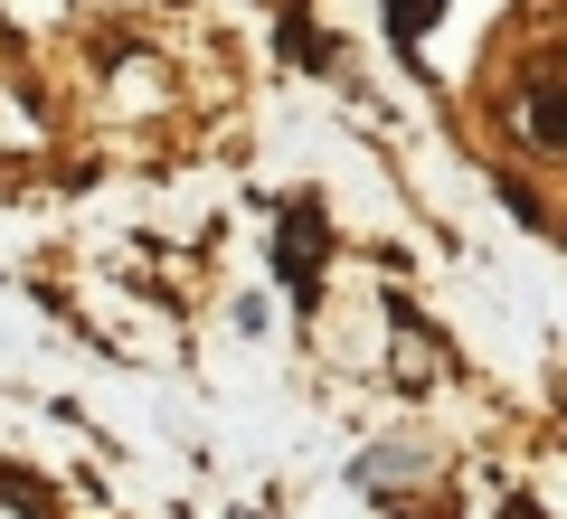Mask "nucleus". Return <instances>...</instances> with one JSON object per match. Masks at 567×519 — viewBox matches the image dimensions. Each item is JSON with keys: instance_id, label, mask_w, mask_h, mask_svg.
<instances>
[{"instance_id": "nucleus-2", "label": "nucleus", "mask_w": 567, "mask_h": 519, "mask_svg": "<svg viewBox=\"0 0 567 519\" xmlns=\"http://www.w3.org/2000/svg\"><path fill=\"white\" fill-rule=\"evenodd\" d=\"M435 20V0H398V29H425Z\"/></svg>"}, {"instance_id": "nucleus-1", "label": "nucleus", "mask_w": 567, "mask_h": 519, "mask_svg": "<svg viewBox=\"0 0 567 519\" xmlns=\"http://www.w3.org/2000/svg\"><path fill=\"white\" fill-rule=\"evenodd\" d=\"M529 123H548V133H558V152H567V95H539V114Z\"/></svg>"}]
</instances>
